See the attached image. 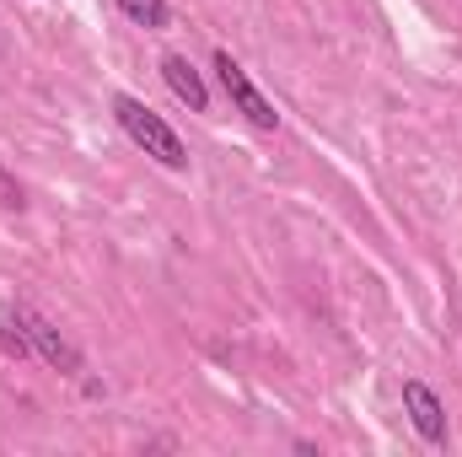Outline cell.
<instances>
[{
	"label": "cell",
	"mask_w": 462,
	"mask_h": 457,
	"mask_svg": "<svg viewBox=\"0 0 462 457\" xmlns=\"http://www.w3.org/2000/svg\"><path fill=\"white\" fill-rule=\"evenodd\" d=\"M114 124L129 135V145H140V151H145L151 162H162L167 173H189V145H183V135L156 114L151 103H140L134 92H118L114 98Z\"/></svg>",
	"instance_id": "1"
},
{
	"label": "cell",
	"mask_w": 462,
	"mask_h": 457,
	"mask_svg": "<svg viewBox=\"0 0 462 457\" xmlns=\"http://www.w3.org/2000/svg\"><path fill=\"white\" fill-rule=\"evenodd\" d=\"M11 318H16V329L27 334V344H32V355L43 360V366H54L60 377H81L87 371V355L76 350V344L60 334V323H49L38 307H27V302H16V307H5Z\"/></svg>",
	"instance_id": "2"
},
{
	"label": "cell",
	"mask_w": 462,
	"mask_h": 457,
	"mask_svg": "<svg viewBox=\"0 0 462 457\" xmlns=\"http://www.w3.org/2000/svg\"><path fill=\"white\" fill-rule=\"evenodd\" d=\"M210 65H216V81H221V92L231 98V108L247 118L253 129L274 135V129H280V114H274V103H269V98H263V92L253 87V76H247V70H242V65L231 60L226 49H216V60H210Z\"/></svg>",
	"instance_id": "3"
},
{
	"label": "cell",
	"mask_w": 462,
	"mask_h": 457,
	"mask_svg": "<svg viewBox=\"0 0 462 457\" xmlns=\"http://www.w3.org/2000/svg\"><path fill=\"white\" fill-rule=\"evenodd\" d=\"M403 415H409V425L420 431V442L447 447V404H441V393H436L430 382L403 377Z\"/></svg>",
	"instance_id": "4"
},
{
	"label": "cell",
	"mask_w": 462,
	"mask_h": 457,
	"mask_svg": "<svg viewBox=\"0 0 462 457\" xmlns=\"http://www.w3.org/2000/svg\"><path fill=\"white\" fill-rule=\"evenodd\" d=\"M162 81H167V92H172L189 114H210V87H205V76L189 65V54H162Z\"/></svg>",
	"instance_id": "5"
},
{
	"label": "cell",
	"mask_w": 462,
	"mask_h": 457,
	"mask_svg": "<svg viewBox=\"0 0 462 457\" xmlns=\"http://www.w3.org/2000/svg\"><path fill=\"white\" fill-rule=\"evenodd\" d=\"M114 5L134 22V27H145V33H162V27L172 22V5H167V0H114Z\"/></svg>",
	"instance_id": "6"
},
{
	"label": "cell",
	"mask_w": 462,
	"mask_h": 457,
	"mask_svg": "<svg viewBox=\"0 0 462 457\" xmlns=\"http://www.w3.org/2000/svg\"><path fill=\"white\" fill-rule=\"evenodd\" d=\"M0 350H5V355H16V360H27V355H32V344H27V334L16 329V318H11V312H0Z\"/></svg>",
	"instance_id": "7"
},
{
	"label": "cell",
	"mask_w": 462,
	"mask_h": 457,
	"mask_svg": "<svg viewBox=\"0 0 462 457\" xmlns=\"http://www.w3.org/2000/svg\"><path fill=\"white\" fill-rule=\"evenodd\" d=\"M22 205H27V194H22V183H16V178H11V173L0 167V210H22Z\"/></svg>",
	"instance_id": "8"
}]
</instances>
